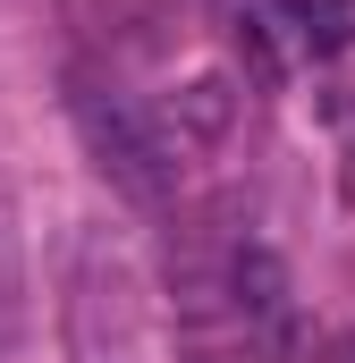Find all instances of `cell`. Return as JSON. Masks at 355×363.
<instances>
[{"instance_id": "1", "label": "cell", "mask_w": 355, "mask_h": 363, "mask_svg": "<svg viewBox=\"0 0 355 363\" xmlns=\"http://www.w3.org/2000/svg\"><path fill=\"white\" fill-rule=\"evenodd\" d=\"M77 135H85L93 169L119 186V194H136V203H161L178 178L170 144H161V127L136 110V101H119V93H77Z\"/></svg>"}, {"instance_id": "2", "label": "cell", "mask_w": 355, "mask_h": 363, "mask_svg": "<svg viewBox=\"0 0 355 363\" xmlns=\"http://www.w3.org/2000/svg\"><path fill=\"white\" fill-rule=\"evenodd\" d=\"M296 17H305L313 51H347L355 43V0H296Z\"/></svg>"}, {"instance_id": "3", "label": "cell", "mask_w": 355, "mask_h": 363, "mask_svg": "<svg viewBox=\"0 0 355 363\" xmlns=\"http://www.w3.org/2000/svg\"><path fill=\"white\" fill-rule=\"evenodd\" d=\"M178 110H186V127H195V135H220V127H229V85H212V77H203V85L178 93Z\"/></svg>"}, {"instance_id": "4", "label": "cell", "mask_w": 355, "mask_h": 363, "mask_svg": "<svg viewBox=\"0 0 355 363\" xmlns=\"http://www.w3.org/2000/svg\"><path fill=\"white\" fill-rule=\"evenodd\" d=\"M237 51H246V68H254V85H279V51H271L263 17H237Z\"/></svg>"}]
</instances>
